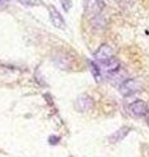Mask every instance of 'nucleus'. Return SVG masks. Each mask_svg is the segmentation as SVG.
Here are the masks:
<instances>
[{
    "mask_svg": "<svg viewBox=\"0 0 149 157\" xmlns=\"http://www.w3.org/2000/svg\"><path fill=\"white\" fill-rule=\"evenodd\" d=\"M128 132H130V127H122V128H119L118 131H115L114 134L109 136V143L114 144V143H118V141L123 140L128 135Z\"/></svg>",
    "mask_w": 149,
    "mask_h": 157,
    "instance_id": "9",
    "label": "nucleus"
},
{
    "mask_svg": "<svg viewBox=\"0 0 149 157\" xmlns=\"http://www.w3.org/2000/svg\"><path fill=\"white\" fill-rule=\"evenodd\" d=\"M58 141H59V137H55V136L50 137V143H51V144H56Z\"/></svg>",
    "mask_w": 149,
    "mask_h": 157,
    "instance_id": "15",
    "label": "nucleus"
},
{
    "mask_svg": "<svg viewBox=\"0 0 149 157\" xmlns=\"http://www.w3.org/2000/svg\"><path fill=\"white\" fill-rule=\"evenodd\" d=\"M103 9V2L102 0H85L84 3V13L88 18H97L101 16V12Z\"/></svg>",
    "mask_w": 149,
    "mask_h": 157,
    "instance_id": "1",
    "label": "nucleus"
},
{
    "mask_svg": "<svg viewBox=\"0 0 149 157\" xmlns=\"http://www.w3.org/2000/svg\"><path fill=\"white\" fill-rule=\"evenodd\" d=\"M74 107H76V110L80 111V113L90 111L94 107V101H93V98L90 96L80 94L76 98V101H74Z\"/></svg>",
    "mask_w": 149,
    "mask_h": 157,
    "instance_id": "3",
    "label": "nucleus"
},
{
    "mask_svg": "<svg viewBox=\"0 0 149 157\" xmlns=\"http://www.w3.org/2000/svg\"><path fill=\"white\" fill-rule=\"evenodd\" d=\"M96 64L98 66L99 68V71H103V72H106V75L107 73H111L114 71H117L120 68V62L118 60L117 58H110V59H106V60H101V62H97Z\"/></svg>",
    "mask_w": 149,
    "mask_h": 157,
    "instance_id": "4",
    "label": "nucleus"
},
{
    "mask_svg": "<svg viewBox=\"0 0 149 157\" xmlns=\"http://www.w3.org/2000/svg\"><path fill=\"white\" fill-rule=\"evenodd\" d=\"M107 78H109V81H111V84L114 85H120L123 81H126L127 80V73L126 71H123L122 68H119V70L117 71H114L111 73H107Z\"/></svg>",
    "mask_w": 149,
    "mask_h": 157,
    "instance_id": "8",
    "label": "nucleus"
},
{
    "mask_svg": "<svg viewBox=\"0 0 149 157\" xmlns=\"http://www.w3.org/2000/svg\"><path fill=\"white\" fill-rule=\"evenodd\" d=\"M24 6H29V7H33V6H37V3H41L39 0H17Z\"/></svg>",
    "mask_w": 149,
    "mask_h": 157,
    "instance_id": "13",
    "label": "nucleus"
},
{
    "mask_svg": "<svg viewBox=\"0 0 149 157\" xmlns=\"http://www.w3.org/2000/svg\"><path fill=\"white\" fill-rule=\"evenodd\" d=\"M89 66H90V71H92V73H93V76L96 77V80H101V71H99V68H98V66L94 62H89Z\"/></svg>",
    "mask_w": 149,
    "mask_h": 157,
    "instance_id": "11",
    "label": "nucleus"
},
{
    "mask_svg": "<svg viewBox=\"0 0 149 157\" xmlns=\"http://www.w3.org/2000/svg\"><path fill=\"white\" fill-rule=\"evenodd\" d=\"M114 56V50L110 45H102L99 46L98 50L94 52V59L97 62H101V60H106V59H110Z\"/></svg>",
    "mask_w": 149,
    "mask_h": 157,
    "instance_id": "6",
    "label": "nucleus"
},
{
    "mask_svg": "<svg viewBox=\"0 0 149 157\" xmlns=\"http://www.w3.org/2000/svg\"><path fill=\"white\" fill-rule=\"evenodd\" d=\"M8 0H0V11L2 9H4V8H7V6H8Z\"/></svg>",
    "mask_w": 149,
    "mask_h": 157,
    "instance_id": "14",
    "label": "nucleus"
},
{
    "mask_svg": "<svg viewBox=\"0 0 149 157\" xmlns=\"http://www.w3.org/2000/svg\"><path fill=\"white\" fill-rule=\"evenodd\" d=\"M147 111H148V109H147L145 102L141 101V100H136L128 105V113L133 117H137V118L144 117L147 114Z\"/></svg>",
    "mask_w": 149,
    "mask_h": 157,
    "instance_id": "5",
    "label": "nucleus"
},
{
    "mask_svg": "<svg viewBox=\"0 0 149 157\" xmlns=\"http://www.w3.org/2000/svg\"><path fill=\"white\" fill-rule=\"evenodd\" d=\"M48 11H50V18H51L52 25L59 29H66V21L62 17V14L58 12V9L52 6H48Z\"/></svg>",
    "mask_w": 149,
    "mask_h": 157,
    "instance_id": "7",
    "label": "nucleus"
},
{
    "mask_svg": "<svg viewBox=\"0 0 149 157\" xmlns=\"http://www.w3.org/2000/svg\"><path fill=\"white\" fill-rule=\"evenodd\" d=\"M141 88H143V84L137 78H127L126 81H123L119 85V92H120L122 96L128 97V96L135 94L139 90H141Z\"/></svg>",
    "mask_w": 149,
    "mask_h": 157,
    "instance_id": "2",
    "label": "nucleus"
},
{
    "mask_svg": "<svg viewBox=\"0 0 149 157\" xmlns=\"http://www.w3.org/2000/svg\"><path fill=\"white\" fill-rule=\"evenodd\" d=\"M54 63L62 70H67L71 67V59L66 54H58V56L54 58Z\"/></svg>",
    "mask_w": 149,
    "mask_h": 157,
    "instance_id": "10",
    "label": "nucleus"
},
{
    "mask_svg": "<svg viewBox=\"0 0 149 157\" xmlns=\"http://www.w3.org/2000/svg\"><path fill=\"white\" fill-rule=\"evenodd\" d=\"M60 4L66 12H68L72 8V0H60Z\"/></svg>",
    "mask_w": 149,
    "mask_h": 157,
    "instance_id": "12",
    "label": "nucleus"
}]
</instances>
